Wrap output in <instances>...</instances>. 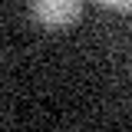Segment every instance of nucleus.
Wrapping results in <instances>:
<instances>
[{
  "mask_svg": "<svg viewBox=\"0 0 132 132\" xmlns=\"http://www.w3.org/2000/svg\"><path fill=\"white\" fill-rule=\"evenodd\" d=\"M99 7H109V10H122V13H129L132 10V0H96Z\"/></svg>",
  "mask_w": 132,
  "mask_h": 132,
  "instance_id": "2",
  "label": "nucleus"
},
{
  "mask_svg": "<svg viewBox=\"0 0 132 132\" xmlns=\"http://www.w3.org/2000/svg\"><path fill=\"white\" fill-rule=\"evenodd\" d=\"M30 16L43 30H69L82 16V0H30Z\"/></svg>",
  "mask_w": 132,
  "mask_h": 132,
  "instance_id": "1",
  "label": "nucleus"
}]
</instances>
